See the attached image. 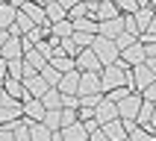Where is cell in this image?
<instances>
[{"label": "cell", "instance_id": "cell-1", "mask_svg": "<svg viewBox=\"0 0 156 141\" xmlns=\"http://www.w3.org/2000/svg\"><path fill=\"white\" fill-rule=\"evenodd\" d=\"M124 85L130 88V68L121 65V59L100 70V88H103V94H109V91H115V88H124Z\"/></svg>", "mask_w": 156, "mask_h": 141}, {"label": "cell", "instance_id": "cell-2", "mask_svg": "<svg viewBox=\"0 0 156 141\" xmlns=\"http://www.w3.org/2000/svg\"><path fill=\"white\" fill-rule=\"evenodd\" d=\"M91 53L97 56V62L103 68H109V65H115V62L121 59V53L115 50V44L106 41V38H97V35H94V41H91Z\"/></svg>", "mask_w": 156, "mask_h": 141}, {"label": "cell", "instance_id": "cell-3", "mask_svg": "<svg viewBox=\"0 0 156 141\" xmlns=\"http://www.w3.org/2000/svg\"><path fill=\"white\" fill-rule=\"evenodd\" d=\"M74 68H77L80 74H100V70H103V65L97 62V56L91 53V47H88V50H80V53H77Z\"/></svg>", "mask_w": 156, "mask_h": 141}, {"label": "cell", "instance_id": "cell-4", "mask_svg": "<svg viewBox=\"0 0 156 141\" xmlns=\"http://www.w3.org/2000/svg\"><path fill=\"white\" fill-rule=\"evenodd\" d=\"M115 106H118V121H136V115L141 109V97L139 94H127L121 103H115Z\"/></svg>", "mask_w": 156, "mask_h": 141}, {"label": "cell", "instance_id": "cell-5", "mask_svg": "<svg viewBox=\"0 0 156 141\" xmlns=\"http://www.w3.org/2000/svg\"><path fill=\"white\" fill-rule=\"evenodd\" d=\"M91 94H103V88H100V74H80L77 97H91Z\"/></svg>", "mask_w": 156, "mask_h": 141}, {"label": "cell", "instance_id": "cell-6", "mask_svg": "<svg viewBox=\"0 0 156 141\" xmlns=\"http://www.w3.org/2000/svg\"><path fill=\"white\" fill-rule=\"evenodd\" d=\"M21 112H24V123L30 126V123H41L44 121V106H41V100H24L21 103Z\"/></svg>", "mask_w": 156, "mask_h": 141}, {"label": "cell", "instance_id": "cell-7", "mask_svg": "<svg viewBox=\"0 0 156 141\" xmlns=\"http://www.w3.org/2000/svg\"><path fill=\"white\" fill-rule=\"evenodd\" d=\"M121 33H124V18H112V21H100V24H97V38L115 41Z\"/></svg>", "mask_w": 156, "mask_h": 141}, {"label": "cell", "instance_id": "cell-8", "mask_svg": "<svg viewBox=\"0 0 156 141\" xmlns=\"http://www.w3.org/2000/svg\"><path fill=\"white\" fill-rule=\"evenodd\" d=\"M94 121H97V126H106V123L118 121V106L112 100H106V94H103V103L94 109Z\"/></svg>", "mask_w": 156, "mask_h": 141}, {"label": "cell", "instance_id": "cell-9", "mask_svg": "<svg viewBox=\"0 0 156 141\" xmlns=\"http://www.w3.org/2000/svg\"><path fill=\"white\" fill-rule=\"evenodd\" d=\"M12 6H15L18 12H24L35 26H50V24H47V18H44V9L41 6H35V3H18V0L12 3Z\"/></svg>", "mask_w": 156, "mask_h": 141}, {"label": "cell", "instance_id": "cell-10", "mask_svg": "<svg viewBox=\"0 0 156 141\" xmlns=\"http://www.w3.org/2000/svg\"><path fill=\"white\" fill-rule=\"evenodd\" d=\"M24 91H27V97H33V100H41V97L50 91V85H47V82H44V79L35 74V77L24 79Z\"/></svg>", "mask_w": 156, "mask_h": 141}, {"label": "cell", "instance_id": "cell-11", "mask_svg": "<svg viewBox=\"0 0 156 141\" xmlns=\"http://www.w3.org/2000/svg\"><path fill=\"white\" fill-rule=\"evenodd\" d=\"M77 88H80V70H71V74H65V77L59 79L56 91H59L62 97H77Z\"/></svg>", "mask_w": 156, "mask_h": 141}, {"label": "cell", "instance_id": "cell-12", "mask_svg": "<svg viewBox=\"0 0 156 141\" xmlns=\"http://www.w3.org/2000/svg\"><path fill=\"white\" fill-rule=\"evenodd\" d=\"M121 65H127V68H139V65H144V47H141L139 41L133 44V47H127V50L121 53Z\"/></svg>", "mask_w": 156, "mask_h": 141}, {"label": "cell", "instance_id": "cell-13", "mask_svg": "<svg viewBox=\"0 0 156 141\" xmlns=\"http://www.w3.org/2000/svg\"><path fill=\"white\" fill-rule=\"evenodd\" d=\"M0 59H3V62L24 59V47H21V38H9V41L0 47Z\"/></svg>", "mask_w": 156, "mask_h": 141}, {"label": "cell", "instance_id": "cell-14", "mask_svg": "<svg viewBox=\"0 0 156 141\" xmlns=\"http://www.w3.org/2000/svg\"><path fill=\"white\" fill-rule=\"evenodd\" d=\"M153 9H150V3H141L139 6V12H136V15H133V24H136V29H139V33H144V29H147L150 26V21H153Z\"/></svg>", "mask_w": 156, "mask_h": 141}, {"label": "cell", "instance_id": "cell-15", "mask_svg": "<svg viewBox=\"0 0 156 141\" xmlns=\"http://www.w3.org/2000/svg\"><path fill=\"white\" fill-rule=\"evenodd\" d=\"M44 18H47V24H59V21H65V6H62L59 0H50V3H44Z\"/></svg>", "mask_w": 156, "mask_h": 141}, {"label": "cell", "instance_id": "cell-16", "mask_svg": "<svg viewBox=\"0 0 156 141\" xmlns=\"http://www.w3.org/2000/svg\"><path fill=\"white\" fill-rule=\"evenodd\" d=\"M59 135H62V141H88V132H86V126L80 121L65 126V129H59Z\"/></svg>", "mask_w": 156, "mask_h": 141}, {"label": "cell", "instance_id": "cell-17", "mask_svg": "<svg viewBox=\"0 0 156 141\" xmlns=\"http://www.w3.org/2000/svg\"><path fill=\"white\" fill-rule=\"evenodd\" d=\"M21 118H24L21 106H0V126H12V123H18Z\"/></svg>", "mask_w": 156, "mask_h": 141}, {"label": "cell", "instance_id": "cell-18", "mask_svg": "<svg viewBox=\"0 0 156 141\" xmlns=\"http://www.w3.org/2000/svg\"><path fill=\"white\" fill-rule=\"evenodd\" d=\"M106 135V141H127V129H124V123L121 121H112V123H106V126H100Z\"/></svg>", "mask_w": 156, "mask_h": 141}, {"label": "cell", "instance_id": "cell-19", "mask_svg": "<svg viewBox=\"0 0 156 141\" xmlns=\"http://www.w3.org/2000/svg\"><path fill=\"white\" fill-rule=\"evenodd\" d=\"M3 88H6V94L12 97V100H18V103L30 100L27 91H24V82H18V79H3Z\"/></svg>", "mask_w": 156, "mask_h": 141}, {"label": "cell", "instance_id": "cell-20", "mask_svg": "<svg viewBox=\"0 0 156 141\" xmlns=\"http://www.w3.org/2000/svg\"><path fill=\"white\" fill-rule=\"evenodd\" d=\"M112 18H121L118 15V6H115L112 0H103V3H97V24H100V21H112Z\"/></svg>", "mask_w": 156, "mask_h": 141}, {"label": "cell", "instance_id": "cell-21", "mask_svg": "<svg viewBox=\"0 0 156 141\" xmlns=\"http://www.w3.org/2000/svg\"><path fill=\"white\" fill-rule=\"evenodd\" d=\"M47 65H50L59 77H65V74H71V70H77V68H74V59H68V56H53Z\"/></svg>", "mask_w": 156, "mask_h": 141}, {"label": "cell", "instance_id": "cell-22", "mask_svg": "<svg viewBox=\"0 0 156 141\" xmlns=\"http://www.w3.org/2000/svg\"><path fill=\"white\" fill-rule=\"evenodd\" d=\"M41 106H44V112H59L62 109V94L56 88H50V91L41 97Z\"/></svg>", "mask_w": 156, "mask_h": 141}, {"label": "cell", "instance_id": "cell-23", "mask_svg": "<svg viewBox=\"0 0 156 141\" xmlns=\"http://www.w3.org/2000/svg\"><path fill=\"white\" fill-rule=\"evenodd\" d=\"M50 35L56 38V41H65V38H71L74 35V26H71V21L65 18V21H59V24L50 26Z\"/></svg>", "mask_w": 156, "mask_h": 141}, {"label": "cell", "instance_id": "cell-24", "mask_svg": "<svg viewBox=\"0 0 156 141\" xmlns=\"http://www.w3.org/2000/svg\"><path fill=\"white\" fill-rule=\"evenodd\" d=\"M15 15H18V9L12 3H0V29H9L15 24Z\"/></svg>", "mask_w": 156, "mask_h": 141}, {"label": "cell", "instance_id": "cell-25", "mask_svg": "<svg viewBox=\"0 0 156 141\" xmlns=\"http://www.w3.org/2000/svg\"><path fill=\"white\" fill-rule=\"evenodd\" d=\"M53 132L44 126V123H30V141H50Z\"/></svg>", "mask_w": 156, "mask_h": 141}, {"label": "cell", "instance_id": "cell-26", "mask_svg": "<svg viewBox=\"0 0 156 141\" xmlns=\"http://www.w3.org/2000/svg\"><path fill=\"white\" fill-rule=\"evenodd\" d=\"M24 62H27V65H30V68L35 70V74H38V70H41L44 65H47V59H44V56H41L38 50H27V53H24Z\"/></svg>", "mask_w": 156, "mask_h": 141}, {"label": "cell", "instance_id": "cell-27", "mask_svg": "<svg viewBox=\"0 0 156 141\" xmlns=\"http://www.w3.org/2000/svg\"><path fill=\"white\" fill-rule=\"evenodd\" d=\"M115 6H118V15L124 12V18H133L136 12H139V6H141V3H136V0H118Z\"/></svg>", "mask_w": 156, "mask_h": 141}, {"label": "cell", "instance_id": "cell-28", "mask_svg": "<svg viewBox=\"0 0 156 141\" xmlns=\"http://www.w3.org/2000/svg\"><path fill=\"white\" fill-rule=\"evenodd\" d=\"M38 77H41V79H44V82H47V85H50V88H56V85H59V79H62L59 74H56V70L50 68V65H44V68L38 70Z\"/></svg>", "mask_w": 156, "mask_h": 141}, {"label": "cell", "instance_id": "cell-29", "mask_svg": "<svg viewBox=\"0 0 156 141\" xmlns=\"http://www.w3.org/2000/svg\"><path fill=\"white\" fill-rule=\"evenodd\" d=\"M44 126H47V129L50 132H59L62 129V121H59V112H44Z\"/></svg>", "mask_w": 156, "mask_h": 141}, {"label": "cell", "instance_id": "cell-30", "mask_svg": "<svg viewBox=\"0 0 156 141\" xmlns=\"http://www.w3.org/2000/svg\"><path fill=\"white\" fill-rule=\"evenodd\" d=\"M9 129L15 132V141H30V126H27L24 121H18V123H12Z\"/></svg>", "mask_w": 156, "mask_h": 141}, {"label": "cell", "instance_id": "cell-31", "mask_svg": "<svg viewBox=\"0 0 156 141\" xmlns=\"http://www.w3.org/2000/svg\"><path fill=\"white\" fill-rule=\"evenodd\" d=\"M65 18H68L71 24H74V21H80V18H86V3H74V6L65 12Z\"/></svg>", "mask_w": 156, "mask_h": 141}, {"label": "cell", "instance_id": "cell-32", "mask_svg": "<svg viewBox=\"0 0 156 141\" xmlns=\"http://www.w3.org/2000/svg\"><path fill=\"white\" fill-rule=\"evenodd\" d=\"M112 44H115V50H118V53H124L127 47H133V44H136V38H133V35H127V33H121Z\"/></svg>", "mask_w": 156, "mask_h": 141}, {"label": "cell", "instance_id": "cell-33", "mask_svg": "<svg viewBox=\"0 0 156 141\" xmlns=\"http://www.w3.org/2000/svg\"><path fill=\"white\" fill-rule=\"evenodd\" d=\"M127 138H130V141H156V135H153V132H147V129H141V126H136Z\"/></svg>", "mask_w": 156, "mask_h": 141}, {"label": "cell", "instance_id": "cell-34", "mask_svg": "<svg viewBox=\"0 0 156 141\" xmlns=\"http://www.w3.org/2000/svg\"><path fill=\"white\" fill-rule=\"evenodd\" d=\"M59 121H62V129H65L71 123H77V112L74 109H59Z\"/></svg>", "mask_w": 156, "mask_h": 141}, {"label": "cell", "instance_id": "cell-35", "mask_svg": "<svg viewBox=\"0 0 156 141\" xmlns=\"http://www.w3.org/2000/svg\"><path fill=\"white\" fill-rule=\"evenodd\" d=\"M127 94H133V91H130L127 85H124V88H115V91H109V94H106V100H112V103H121V100H124Z\"/></svg>", "mask_w": 156, "mask_h": 141}, {"label": "cell", "instance_id": "cell-36", "mask_svg": "<svg viewBox=\"0 0 156 141\" xmlns=\"http://www.w3.org/2000/svg\"><path fill=\"white\" fill-rule=\"evenodd\" d=\"M141 100H144V103H150V106H156V82H153V85H147V88H144V91H141Z\"/></svg>", "mask_w": 156, "mask_h": 141}, {"label": "cell", "instance_id": "cell-37", "mask_svg": "<svg viewBox=\"0 0 156 141\" xmlns=\"http://www.w3.org/2000/svg\"><path fill=\"white\" fill-rule=\"evenodd\" d=\"M62 109H80V97H62Z\"/></svg>", "mask_w": 156, "mask_h": 141}, {"label": "cell", "instance_id": "cell-38", "mask_svg": "<svg viewBox=\"0 0 156 141\" xmlns=\"http://www.w3.org/2000/svg\"><path fill=\"white\" fill-rule=\"evenodd\" d=\"M0 141H15V132L9 126H0Z\"/></svg>", "mask_w": 156, "mask_h": 141}, {"label": "cell", "instance_id": "cell-39", "mask_svg": "<svg viewBox=\"0 0 156 141\" xmlns=\"http://www.w3.org/2000/svg\"><path fill=\"white\" fill-rule=\"evenodd\" d=\"M88 141H106L103 129H94V132H91V135H88Z\"/></svg>", "mask_w": 156, "mask_h": 141}, {"label": "cell", "instance_id": "cell-40", "mask_svg": "<svg viewBox=\"0 0 156 141\" xmlns=\"http://www.w3.org/2000/svg\"><path fill=\"white\" fill-rule=\"evenodd\" d=\"M9 77V65H6V62H3V59H0V82H3V79H6Z\"/></svg>", "mask_w": 156, "mask_h": 141}, {"label": "cell", "instance_id": "cell-41", "mask_svg": "<svg viewBox=\"0 0 156 141\" xmlns=\"http://www.w3.org/2000/svg\"><path fill=\"white\" fill-rule=\"evenodd\" d=\"M144 65H147V70L156 77V56H153V59H144Z\"/></svg>", "mask_w": 156, "mask_h": 141}, {"label": "cell", "instance_id": "cell-42", "mask_svg": "<svg viewBox=\"0 0 156 141\" xmlns=\"http://www.w3.org/2000/svg\"><path fill=\"white\" fill-rule=\"evenodd\" d=\"M6 41H9V29H0V47H3Z\"/></svg>", "mask_w": 156, "mask_h": 141}, {"label": "cell", "instance_id": "cell-43", "mask_svg": "<svg viewBox=\"0 0 156 141\" xmlns=\"http://www.w3.org/2000/svg\"><path fill=\"white\" fill-rule=\"evenodd\" d=\"M3 94H6V88H3V82H0V97H3Z\"/></svg>", "mask_w": 156, "mask_h": 141}]
</instances>
